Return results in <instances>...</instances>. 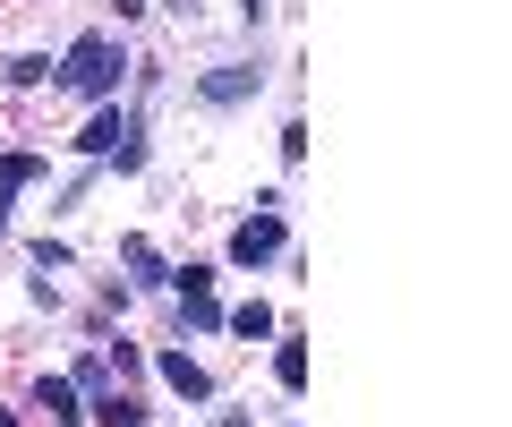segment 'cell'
<instances>
[{
	"label": "cell",
	"mask_w": 512,
	"mask_h": 427,
	"mask_svg": "<svg viewBox=\"0 0 512 427\" xmlns=\"http://www.w3.org/2000/svg\"><path fill=\"white\" fill-rule=\"evenodd\" d=\"M120 69H128V60H120V43H111V35H77L69 60H60V86H69V94H111V86H120Z\"/></svg>",
	"instance_id": "cell-1"
},
{
	"label": "cell",
	"mask_w": 512,
	"mask_h": 427,
	"mask_svg": "<svg viewBox=\"0 0 512 427\" xmlns=\"http://www.w3.org/2000/svg\"><path fill=\"white\" fill-rule=\"evenodd\" d=\"M274 248H282V223H274V214H248V223L231 231V265H265Z\"/></svg>",
	"instance_id": "cell-2"
},
{
	"label": "cell",
	"mask_w": 512,
	"mask_h": 427,
	"mask_svg": "<svg viewBox=\"0 0 512 427\" xmlns=\"http://www.w3.org/2000/svg\"><path fill=\"white\" fill-rule=\"evenodd\" d=\"M171 282H180L188 325H222V299H214V274H205V265H188V274H171Z\"/></svg>",
	"instance_id": "cell-3"
},
{
	"label": "cell",
	"mask_w": 512,
	"mask_h": 427,
	"mask_svg": "<svg viewBox=\"0 0 512 427\" xmlns=\"http://www.w3.org/2000/svg\"><path fill=\"white\" fill-rule=\"evenodd\" d=\"M154 368H163V385L180 393V402H205V393H214V376H205V368H197V359H188V351H163V359H154Z\"/></svg>",
	"instance_id": "cell-4"
},
{
	"label": "cell",
	"mask_w": 512,
	"mask_h": 427,
	"mask_svg": "<svg viewBox=\"0 0 512 427\" xmlns=\"http://www.w3.org/2000/svg\"><path fill=\"white\" fill-rule=\"evenodd\" d=\"M35 402H43V419H52V427H77V419H86V410H77V385H60V376H43Z\"/></svg>",
	"instance_id": "cell-5"
},
{
	"label": "cell",
	"mask_w": 512,
	"mask_h": 427,
	"mask_svg": "<svg viewBox=\"0 0 512 427\" xmlns=\"http://www.w3.org/2000/svg\"><path fill=\"white\" fill-rule=\"evenodd\" d=\"M120 265H128V282H137V291H154V282H171V274H163V257H154L146 240H120Z\"/></svg>",
	"instance_id": "cell-6"
},
{
	"label": "cell",
	"mask_w": 512,
	"mask_h": 427,
	"mask_svg": "<svg viewBox=\"0 0 512 427\" xmlns=\"http://www.w3.org/2000/svg\"><path fill=\"white\" fill-rule=\"evenodd\" d=\"M256 77H265V69H222V77H205V103H239V94H256Z\"/></svg>",
	"instance_id": "cell-7"
},
{
	"label": "cell",
	"mask_w": 512,
	"mask_h": 427,
	"mask_svg": "<svg viewBox=\"0 0 512 427\" xmlns=\"http://www.w3.org/2000/svg\"><path fill=\"white\" fill-rule=\"evenodd\" d=\"M231 334H239V342H265V334H274V308H265V299H248V308H231Z\"/></svg>",
	"instance_id": "cell-8"
},
{
	"label": "cell",
	"mask_w": 512,
	"mask_h": 427,
	"mask_svg": "<svg viewBox=\"0 0 512 427\" xmlns=\"http://www.w3.org/2000/svg\"><path fill=\"white\" fill-rule=\"evenodd\" d=\"M274 376H282V385H308V342H282V351H274Z\"/></svg>",
	"instance_id": "cell-9"
},
{
	"label": "cell",
	"mask_w": 512,
	"mask_h": 427,
	"mask_svg": "<svg viewBox=\"0 0 512 427\" xmlns=\"http://www.w3.org/2000/svg\"><path fill=\"white\" fill-rule=\"evenodd\" d=\"M111 9H120V18H137V9H146V0H111Z\"/></svg>",
	"instance_id": "cell-10"
},
{
	"label": "cell",
	"mask_w": 512,
	"mask_h": 427,
	"mask_svg": "<svg viewBox=\"0 0 512 427\" xmlns=\"http://www.w3.org/2000/svg\"><path fill=\"white\" fill-rule=\"evenodd\" d=\"M222 427H256V419H222Z\"/></svg>",
	"instance_id": "cell-11"
}]
</instances>
